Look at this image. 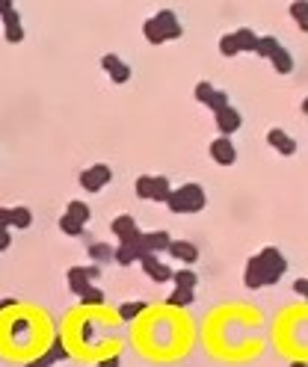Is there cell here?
Returning a JSON list of instances; mask_svg holds the SVG:
<instances>
[{"label":"cell","instance_id":"obj_39","mask_svg":"<svg viewBox=\"0 0 308 367\" xmlns=\"http://www.w3.org/2000/svg\"><path fill=\"white\" fill-rule=\"evenodd\" d=\"M9 246H12V237H9V231H0V252H6Z\"/></svg>","mask_w":308,"mask_h":367},{"label":"cell","instance_id":"obj_40","mask_svg":"<svg viewBox=\"0 0 308 367\" xmlns=\"http://www.w3.org/2000/svg\"><path fill=\"white\" fill-rule=\"evenodd\" d=\"M95 367H119V355H110V359H104V362H98Z\"/></svg>","mask_w":308,"mask_h":367},{"label":"cell","instance_id":"obj_27","mask_svg":"<svg viewBox=\"0 0 308 367\" xmlns=\"http://www.w3.org/2000/svg\"><path fill=\"white\" fill-rule=\"evenodd\" d=\"M77 299H80V305H104V302H107L104 290H98L95 284H89V288H86L84 293H80Z\"/></svg>","mask_w":308,"mask_h":367},{"label":"cell","instance_id":"obj_36","mask_svg":"<svg viewBox=\"0 0 308 367\" xmlns=\"http://www.w3.org/2000/svg\"><path fill=\"white\" fill-rule=\"evenodd\" d=\"M294 293H300V297L308 302V279H296L294 282Z\"/></svg>","mask_w":308,"mask_h":367},{"label":"cell","instance_id":"obj_30","mask_svg":"<svg viewBox=\"0 0 308 367\" xmlns=\"http://www.w3.org/2000/svg\"><path fill=\"white\" fill-rule=\"evenodd\" d=\"M193 95H196L198 104L207 107V101H211V95H214V83H211V80H198L196 89H193Z\"/></svg>","mask_w":308,"mask_h":367},{"label":"cell","instance_id":"obj_34","mask_svg":"<svg viewBox=\"0 0 308 367\" xmlns=\"http://www.w3.org/2000/svg\"><path fill=\"white\" fill-rule=\"evenodd\" d=\"M172 273H175V270H172V267H166V264H157V267H154L151 273H146V275H149L151 282H172Z\"/></svg>","mask_w":308,"mask_h":367},{"label":"cell","instance_id":"obj_28","mask_svg":"<svg viewBox=\"0 0 308 367\" xmlns=\"http://www.w3.org/2000/svg\"><path fill=\"white\" fill-rule=\"evenodd\" d=\"M146 308H149L146 302H122V305H119V320H125V323H131V320L137 317V314H142Z\"/></svg>","mask_w":308,"mask_h":367},{"label":"cell","instance_id":"obj_26","mask_svg":"<svg viewBox=\"0 0 308 367\" xmlns=\"http://www.w3.org/2000/svg\"><path fill=\"white\" fill-rule=\"evenodd\" d=\"M60 231H62V234H68V237H80L86 231V226H84V222H77L75 217H68V213H62V217H60Z\"/></svg>","mask_w":308,"mask_h":367},{"label":"cell","instance_id":"obj_37","mask_svg":"<svg viewBox=\"0 0 308 367\" xmlns=\"http://www.w3.org/2000/svg\"><path fill=\"white\" fill-rule=\"evenodd\" d=\"M84 270H86V279L89 282H95L98 275H101V267H98V264H89V267H84Z\"/></svg>","mask_w":308,"mask_h":367},{"label":"cell","instance_id":"obj_9","mask_svg":"<svg viewBox=\"0 0 308 367\" xmlns=\"http://www.w3.org/2000/svg\"><path fill=\"white\" fill-rule=\"evenodd\" d=\"M267 142H270V146H273V151H279L282 157H294L296 151H300V142H296L294 137H287L282 128H270V131H267Z\"/></svg>","mask_w":308,"mask_h":367},{"label":"cell","instance_id":"obj_29","mask_svg":"<svg viewBox=\"0 0 308 367\" xmlns=\"http://www.w3.org/2000/svg\"><path fill=\"white\" fill-rule=\"evenodd\" d=\"M33 226V210L30 208H12V228H30Z\"/></svg>","mask_w":308,"mask_h":367},{"label":"cell","instance_id":"obj_35","mask_svg":"<svg viewBox=\"0 0 308 367\" xmlns=\"http://www.w3.org/2000/svg\"><path fill=\"white\" fill-rule=\"evenodd\" d=\"M12 228V208H0V231Z\"/></svg>","mask_w":308,"mask_h":367},{"label":"cell","instance_id":"obj_4","mask_svg":"<svg viewBox=\"0 0 308 367\" xmlns=\"http://www.w3.org/2000/svg\"><path fill=\"white\" fill-rule=\"evenodd\" d=\"M77 181H80V187H84L86 193H101L104 187L113 181V169L107 166V163H95V166L84 169Z\"/></svg>","mask_w":308,"mask_h":367},{"label":"cell","instance_id":"obj_24","mask_svg":"<svg viewBox=\"0 0 308 367\" xmlns=\"http://www.w3.org/2000/svg\"><path fill=\"white\" fill-rule=\"evenodd\" d=\"M133 193H137V199L151 202V195H154V175H140L137 184H133Z\"/></svg>","mask_w":308,"mask_h":367},{"label":"cell","instance_id":"obj_43","mask_svg":"<svg viewBox=\"0 0 308 367\" xmlns=\"http://www.w3.org/2000/svg\"><path fill=\"white\" fill-rule=\"evenodd\" d=\"M24 367H44V364H42L39 359H36V362H30V364H24Z\"/></svg>","mask_w":308,"mask_h":367},{"label":"cell","instance_id":"obj_1","mask_svg":"<svg viewBox=\"0 0 308 367\" xmlns=\"http://www.w3.org/2000/svg\"><path fill=\"white\" fill-rule=\"evenodd\" d=\"M287 270V258L282 255V249L276 246H264L258 255H252L246 261V270H243V284L249 290L258 288H270V284H279Z\"/></svg>","mask_w":308,"mask_h":367},{"label":"cell","instance_id":"obj_17","mask_svg":"<svg viewBox=\"0 0 308 367\" xmlns=\"http://www.w3.org/2000/svg\"><path fill=\"white\" fill-rule=\"evenodd\" d=\"M66 359H68V350H66V344H62V338H53L51 350L44 353L39 362H42L44 367H53V364H57V362H66Z\"/></svg>","mask_w":308,"mask_h":367},{"label":"cell","instance_id":"obj_6","mask_svg":"<svg viewBox=\"0 0 308 367\" xmlns=\"http://www.w3.org/2000/svg\"><path fill=\"white\" fill-rule=\"evenodd\" d=\"M207 151H211V160L220 166H234V160H238V148H234L231 137H216L211 146H207Z\"/></svg>","mask_w":308,"mask_h":367},{"label":"cell","instance_id":"obj_42","mask_svg":"<svg viewBox=\"0 0 308 367\" xmlns=\"http://www.w3.org/2000/svg\"><path fill=\"white\" fill-rule=\"evenodd\" d=\"M15 305V299H3V302H0V311H3V308H12Z\"/></svg>","mask_w":308,"mask_h":367},{"label":"cell","instance_id":"obj_11","mask_svg":"<svg viewBox=\"0 0 308 367\" xmlns=\"http://www.w3.org/2000/svg\"><path fill=\"white\" fill-rule=\"evenodd\" d=\"M169 255L175 258L178 264H196L198 261V246H193L190 240H172V246H169Z\"/></svg>","mask_w":308,"mask_h":367},{"label":"cell","instance_id":"obj_16","mask_svg":"<svg viewBox=\"0 0 308 367\" xmlns=\"http://www.w3.org/2000/svg\"><path fill=\"white\" fill-rule=\"evenodd\" d=\"M66 282H68V290L75 293V297H80V293H84L89 284H92V282L86 279V270H84V267H71L68 275H66Z\"/></svg>","mask_w":308,"mask_h":367},{"label":"cell","instance_id":"obj_14","mask_svg":"<svg viewBox=\"0 0 308 367\" xmlns=\"http://www.w3.org/2000/svg\"><path fill=\"white\" fill-rule=\"evenodd\" d=\"M234 39H238V48H240V53H255L258 51V39L261 36L252 30V27H240V30H234Z\"/></svg>","mask_w":308,"mask_h":367},{"label":"cell","instance_id":"obj_31","mask_svg":"<svg viewBox=\"0 0 308 367\" xmlns=\"http://www.w3.org/2000/svg\"><path fill=\"white\" fill-rule=\"evenodd\" d=\"M225 107H231V101H229V92H222V89H214L211 101H207V110L220 113V110H225Z\"/></svg>","mask_w":308,"mask_h":367},{"label":"cell","instance_id":"obj_7","mask_svg":"<svg viewBox=\"0 0 308 367\" xmlns=\"http://www.w3.org/2000/svg\"><path fill=\"white\" fill-rule=\"evenodd\" d=\"M101 68L110 74L113 83H119V86L131 80V66L119 57V53H104V57H101Z\"/></svg>","mask_w":308,"mask_h":367},{"label":"cell","instance_id":"obj_3","mask_svg":"<svg viewBox=\"0 0 308 367\" xmlns=\"http://www.w3.org/2000/svg\"><path fill=\"white\" fill-rule=\"evenodd\" d=\"M142 234H146V231H137L133 237L122 240V243L116 246V264H119V267H131V264L142 261V255H149V249L142 246Z\"/></svg>","mask_w":308,"mask_h":367},{"label":"cell","instance_id":"obj_19","mask_svg":"<svg viewBox=\"0 0 308 367\" xmlns=\"http://www.w3.org/2000/svg\"><path fill=\"white\" fill-rule=\"evenodd\" d=\"M287 12H291L296 27H300L303 33H308V0H294V3L287 6Z\"/></svg>","mask_w":308,"mask_h":367},{"label":"cell","instance_id":"obj_10","mask_svg":"<svg viewBox=\"0 0 308 367\" xmlns=\"http://www.w3.org/2000/svg\"><path fill=\"white\" fill-rule=\"evenodd\" d=\"M3 18V39L9 44H18L24 39V27H21V15H18V9H9L6 15H0Z\"/></svg>","mask_w":308,"mask_h":367},{"label":"cell","instance_id":"obj_38","mask_svg":"<svg viewBox=\"0 0 308 367\" xmlns=\"http://www.w3.org/2000/svg\"><path fill=\"white\" fill-rule=\"evenodd\" d=\"M80 335H84V341H92V335H95V326H92V323H89V320H86V323H84V329H80Z\"/></svg>","mask_w":308,"mask_h":367},{"label":"cell","instance_id":"obj_44","mask_svg":"<svg viewBox=\"0 0 308 367\" xmlns=\"http://www.w3.org/2000/svg\"><path fill=\"white\" fill-rule=\"evenodd\" d=\"M303 113H305V115H308V95H305V98H303Z\"/></svg>","mask_w":308,"mask_h":367},{"label":"cell","instance_id":"obj_8","mask_svg":"<svg viewBox=\"0 0 308 367\" xmlns=\"http://www.w3.org/2000/svg\"><path fill=\"white\" fill-rule=\"evenodd\" d=\"M214 119H216L220 137H231V133H238L243 128V115H240V110H234V107H225V110L214 113Z\"/></svg>","mask_w":308,"mask_h":367},{"label":"cell","instance_id":"obj_22","mask_svg":"<svg viewBox=\"0 0 308 367\" xmlns=\"http://www.w3.org/2000/svg\"><path fill=\"white\" fill-rule=\"evenodd\" d=\"M279 48H282V42H279L276 39V36H261V39H258V57L261 59H273V53L279 51Z\"/></svg>","mask_w":308,"mask_h":367},{"label":"cell","instance_id":"obj_5","mask_svg":"<svg viewBox=\"0 0 308 367\" xmlns=\"http://www.w3.org/2000/svg\"><path fill=\"white\" fill-rule=\"evenodd\" d=\"M154 24H157L163 42H172V39H181V36H184V27H181L178 15L172 12V9H160V12L154 15Z\"/></svg>","mask_w":308,"mask_h":367},{"label":"cell","instance_id":"obj_15","mask_svg":"<svg viewBox=\"0 0 308 367\" xmlns=\"http://www.w3.org/2000/svg\"><path fill=\"white\" fill-rule=\"evenodd\" d=\"M89 258H92V264L107 267V264L116 261V246H110V243H92V246H89Z\"/></svg>","mask_w":308,"mask_h":367},{"label":"cell","instance_id":"obj_21","mask_svg":"<svg viewBox=\"0 0 308 367\" xmlns=\"http://www.w3.org/2000/svg\"><path fill=\"white\" fill-rule=\"evenodd\" d=\"M166 302H169L172 308H187V305H193V302H196V293L193 290H184V288H175L166 297Z\"/></svg>","mask_w":308,"mask_h":367},{"label":"cell","instance_id":"obj_32","mask_svg":"<svg viewBox=\"0 0 308 367\" xmlns=\"http://www.w3.org/2000/svg\"><path fill=\"white\" fill-rule=\"evenodd\" d=\"M220 53L222 57H238L240 48H238V39H234V33H225L220 39Z\"/></svg>","mask_w":308,"mask_h":367},{"label":"cell","instance_id":"obj_23","mask_svg":"<svg viewBox=\"0 0 308 367\" xmlns=\"http://www.w3.org/2000/svg\"><path fill=\"white\" fill-rule=\"evenodd\" d=\"M169 195H172L169 178L166 175H154V195H151V202H163V204H166Z\"/></svg>","mask_w":308,"mask_h":367},{"label":"cell","instance_id":"obj_25","mask_svg":"<svg viewBox=\"0 0 308 367\" xmlns=\"http://www.w3.org/2000/svg\"><path fill=\"white\" fill-rule=\"evenodd\" d=\"M172 282H175V288H184V290H196L198 284V275L193 270H175L172 273Z\"/></svg>","mask_w":308,"mask_h":367},{"label":"cell","instance_id":"obj_13","mask_svg":"<svg viewBox=\"0 0 308 367\" xmlns=\"http://www.w3.org/2000/svg\"><path fill=\"white\" fill-rule=\"evenodd\" d=\"M142 246H146L149 252L160 255V252H169L172 237H169V231H149V234H142Z\"/></svg>","mask_w":308,"mask_h":367},{"label":"cell","instance_id":"obj_18","mask_svg":"<svg viewBox=\"0 0 308 367\" xmlns=\"http://www.w3.org/2000/svg\"><path fill=\"white\" fill-rule=\"evenodd\" d=\"M270 62H273V68L279 71V74H291V71H294V66H296L294 53L287 51V48H279V51L273 53V59H270Z\"/></svg>","mask_w":308,"mask_h":367},{"label":"cell","instance_id":"obj_45","mask_svg":"<svg viewBox=\"0 0 308 367\" xmlns=\"http://www.w3.org/2000/svg\"><path fill=\"white\" fill-rule=\"evenodd\" d=\"M291 367H308V364H305V362H294Z\"/></svg>","mask_w":308,"mask_h":367},{"label":"cell","instance_id":"obj_2","mask_svg":"<svg viewBox=\"0 0 308 367\" xmlns=\"http://www.w3.org/2000/svg\"><path fill=\"white\" fill-rule=\"evenodd\" d=\"M205 204H207L205 187L190 181V184H181L178 190L172 187V195H169L166 208H169L172 213H198V210H205Z\"/></svg>","mask_w":308,"mask_h":367},{"label":"cell","instance_id":"obj_41","mask_svg":"<svg viewBox=\"0 0 308 367\" xmlns=\"http://www.w3.org/2000/svg\"><path fill=\"white\" fill-rule=\"evenodd\" d=\"M9 9H15V6H12V0H0V15H6Z\"/></svg>","mask_w":308,"mask_h":367},{"label":"cell","instance_id":"obj_12","mask_svg":"<svg viewBox=\"0 0 308 367\" xmlns=\"http://www.w3.org/2000/svg\"><path fill=\"white\" fill-rule=\"evenodd\" d=\"M110 231H113V237H116V240H119V243H122V240H128V237H133V234H137V231H140V226H137V219H133L131 213H122V217H116V219H113Z\"/></svg>","mask_w":308,"mask_h":367},{"label":"cell","instance_id":"obj_33","mask_svg":"<svg viewBox=\"0 0 308 367\" xmlns=\"http://www.w3.org/2000/svg\"><path fill=\"white\" fill-rule=\"evenodd\" d=\"M142 36H146L149 44H163V36L157 30V24H154V18H146V24H142Z\"/></svg>","mask_w":308,"mask_h":367},{"label":"cell","instance_id":"obj_20","mask_svg":"<svg viewBox=\"0 0 308 367\" xmlns=\"http://www.w3.org/2000/svg\"><path fill=\"white\" fill-rule=\"evenodd\" d=\"M66 213H68V217H75L77 222H84V226H86L89 219H92V210H89V204L80 202V199H71V202L66 204Z\"/></svg>","mask_w":308,"mask_h":367}]
</instances>
